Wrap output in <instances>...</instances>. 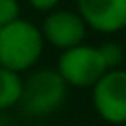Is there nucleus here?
<instances>
[{
  "label": "nucleus",
  "mask_w": 126,
  "mask_h": 126,
  "mask_svg": "<svg viewBox=\"0 0 126 126\" xmlns=\"http://www.w3.org/2000/svg\"><path fill=\"white\" fill-rule=\"evenodd\" d=\"M43 53V35L28 20H16L0 28V67L20 73L37 63Z\"/></svg>",
  "instance_id": "nucleus-1"
},
{
  "label": "nucleus",
  "mask_w": 126,
  "mask_h": 126,
  "mask_svg": "<svg viewBox=\"0 0 126 126\" xmlns=\"http://www.w3.org/2000/svg\"><path fill=\"white\" fill-rule=\"evenodd\" d=\"M67 94V83L61 79L57 71L41 69L26 79L22 85V96L20 106L22 112L28 116H47L63 104Z\"/></svg>",
  "instance_id": "nucleus-2"
},
{
  "label": "nucleus",
  "mask_w": 126,
  "mask_h": 126,
  "mask_svg": "<svg viewBox=\"0 0 126 126\" xmlns=\"http://www.w3.org/2000/svg\"><path fill=\"white\" fill-rule=\"evenodd\" d=\"M106 71L108 69L100 57L98 47L83 43L63 51L57 65L61 79L73 87H94Z\"/></svg>",
  "instance_id": "nucleus-3"
},
{
  "label": "nucleus",
  "mask_w": 126,
  "mask_h": 126,
  "mask_svg": "<svg viewBox=\"0 0 126 126\" xmlns=\"http://www.w3.org/2000/svg\"><path fill=\"white\" fill-rule=\"evenodd\" d=\"M93 104L96 114L110 124L126 122V71H106L93 87Z\"/></svg>",
  "instance_id": "nucleus-4"
},
{
  "label": "nucleus",
  "mask_w": 126,
  "mask_h": 126,
  "mask_svg": "<svg viewBox=\"0 0 126 126\" xmlns=\"http://www.w3.org/2000/svg\"><path fill=\"white\" fill-rule=\"evenodd\" d=\"M87 33V24L83 18L69 10H55L51 12L41 26V35L51 45L67 51L83 43Z\"/></svg>",
  "instance_id": "nucleus-5"
},
{
  "label": "nucleus",
  "mask_w": 126,
  "mask_h": 126,
  "mask_svg": "<svg viewBox=\"0 0 126 126\" xmlns=\"http://www.w3.org/2000/svg\"><path fill=\"white\" fill-rule=\"evenodd\" d=\"M83 22L102 33L126 28V0H77Z\"/></svg>",
  "instance_id": "nucleus-6"
},
{
  "label": "nucleus",
  "mask_w": 126,
  "mask_h": 126,
  "mask_svg": "<svg viewBox=\"0 0 126 126\" xmlns=\"http://www.w3.org/2000/svg\"><path fill=\"white\" fill-rule=\"evenodd\" d=\"M22 85H24V81L20 79L18 73L0 67V110L10 108L20 102Z\"/></svg>",
  "instance_id": "nucleus-7"
},
{
  "label": "nucleus",
  "mask_w": 126,
  "mask_h": 126,
  "mask_svg": "<svg viewBox=\"0 0 126 126\" xmlns=\"http://www.w3.org/2000/svg\"><path fill=\"white\" fill-rule=\"evenodd\" d=\"M98 51H100V57H102V61H104V65H106L108 71L118 69V65L124 59L122 45L120 43H114V41H104L102 45H98Z\"/></svg>",
  "instance_id": "nucleus-8"
},
{
  "label": "nucleus",
  "mask_w": 126,
  "mask_h": 126,
  "mask_svg": "<svg viewBox=\"0 0 126 126\" xmlns=\"http://www.w3.org/2000/svg\"><path fill=\"white\" fill-rule=\"evenodd\" d=\"M18 16H20L18 0H0V28L16 22Z\"/></svg>",
  "instance_id": "nucleus-9"
},
{
  "label": "nucleus",
  "mask_w": 126,
  "mask_h": 126,
  "mask_svg": "<svg viewBox=\"0 0 126 126\" xmlns=\"http://www.w3.org/2000/svg\"><path fill=\"white\" fill-rule=\"evenodd\" d=\"M30 4H32L35 10L49 12V10H53V8L59 4V0H30Z\"/></svg>",
  "instance_id": "nucleus-10"
}]
</instances>
